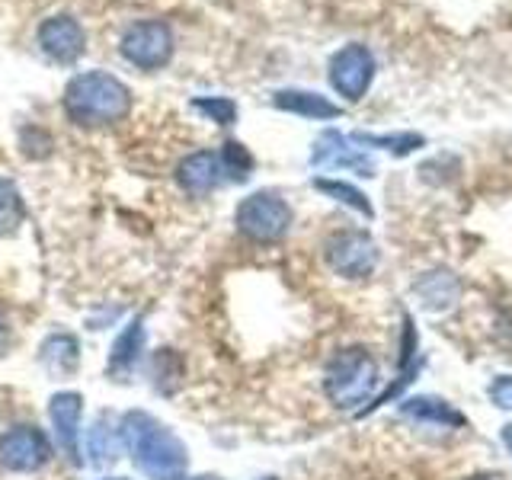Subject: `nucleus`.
<instances>
[{"label": "nucleus", "instance_id": "f257e3e1", "mask_svg": "<svg viewBox=\"0 0 512 480\" xmlns=\"http://www.w3.org/2000/svg\"><path fill=\"white\" fill-rule=\"evenodd\" d=\"M119 432H122V448L132 461L138 464V471L148 480H180L189 452L183 439L176 436L170 426H164L157 416L144 410H128L119 416Z\"/></svg>", "mask_w": 512, "mask_h": 480}, {"label": "nucleus", "instance_id": "f03ea898", "mask_svg": "<svg viewBox=\"0 0 512 480\" xmlns=\"http://www.w3.org/2000/svg\"><path fill=\"white\" fill-rule=\"evenodd\" d=\"M64 112L80 128L116 125L132 109V90L109 71H84L64 87Z\"/></svg>", "mask_w": 512, "mask_h": 480}, {"label": "nucleus", "instance_id": "7ed1b4c3", "mask_svg": "<svg viewBox=\"0 0 512 480\" xmlns=\"http://www.w3.org/2000/svg\"><path fill=\"white\" fill-rule=\"evenodd\" d=\"M378 362L365 346H346L327 362L324 372V394L333 407L356 410L365 404L378 388Z\"/></svg>", "mask_w": 512, "mask_h": 480}, {"label": "nucleus", "instance_id": "20e7f679", "mask_svg": "<svg viewBox=\"0 0 512 480\" xmlns=\"http://www.w3.org/2000/svg\"><path fill=\"white\" fill-rule=\"evenodd\" d=\"M292 218V205L272 189H260L253 196L240 199L234 212L237 231L253 240V244H279L288 228H292Z\"/></svg>", "mask_w": 512, "mask_h": 480}, {"label": "nucleus", "instance_id": "39448f33", "mask_svg": "<svg viewBox=\"0 0 512 480\" xmlns=\"http://www.w3.org/2000/svg\"><path fill=\"white\" fill-rule=\"evenodd\" d=\"M119 55L138 71H160L173 58V29L164 20H138L122 32Z\"/></svg>", "mask_w": 512, "mask_h": 480}, {"label": "nucleus", "instance_id": "423d86ee", "mask_svg": "<svg viewBox=\"0 0 512 480\" xmlns=\"http://www.w3.org/2000/svg\"><path fill=\"white\" fill-rule=\"evenodd\" d=\"M327 266L343 279H368L378 269V244L365 231H340L324 244Z\"/></svg>", "mask_w": 512, "mask_h": 480}, {"label": "nucleus", "instance_id": "0eeeda50", "mask_svg": "<svg viewBox=\"0 0 512 480\" xmlns=\"http://www.w3.org/2000/svg\"><path fill=\"white\" fill-rule=\"evenodd\" d=\"M375 55H372V48L368 45H359V42H352V45H343L340 52H336L330 58V87L343 96V100L349 103H359L362 96L368 93V87H372V80H375Z\"/></svg>", "mask_w": 512, "mask_h": 480}, {"label": "nucleus", "instance_id": "6e6552de", "mask_svg": "<svg viewBox=\"0 0 512 480\" xmlns=\"http://www.w3.org/2000/svg\"><path fill=\"white\" fill-rule=\"evenodd\" d=\"M52 458V439L39 426H10L0 432V464L13 474H36Z\"/></svg>", "mask_w": 512, "mask_h": 480}, {"label": "nucleus", "instance_id": "1a4fd4ad", "mask_svg": "<svg viewBox=\"0 0 512 480\" xmlns=\"http://www.w3.org/2000/svg\"><path fill=\"white\" fill-rule=\"evenodd\" d=\"M36 39H39L42 52L55 64H74L80 55L87 52V32L68 13H58V16L42 20Z\"/></svg>", "mask_w": 512, "mask_h": 480}, {"label": "nucleus", "instance_id": "9d476101", "mask_svg": "<svg viewBox=\"0 0 512 480\" xmlns=\"http://www.w3.org/2000/svg\"><path fill=\"white\" fill-rule=\"evenodd\" d=\"M173 180L186 196L192 199H205L212 196L218 186H224V170H221V157L218 151H192L186 154L173 170Z\"/></svg>", "mask_w": 512, "mask_h": 480}, {"label": "nucleus", "instance_id": "9b49d317", "mask_svg": "<svg viewBox=\"0 0 512 480\" xmlns=\"http://www.w3.org/2000/svg\"><path fill=\"white\" fill-rule=\"evenodd\" d=\"M48 420L64 458L80 464V420H84V397L77 391H58L48 400Z\"/></svg>", "mask_w": 512, "mask_h": 480}, {"label": "nucleus", "instance_id": "f8f14e48", "mask_svg": "<svg viewBox=\"0 0 512 480\" xmlns=\"http://www.w3.org/2000/svg\"><path fill=\"white\" fill-rule=\"evenodd\" d=\"M311 164L324 170L346 167V170H356L359 176H375V160L365 151L352 148V141L343 132H336V128H327V132L314 141Z\"/></svg>", "mask_w": 512, "mask_h": 480}, {"label": "nucleus", "instance_id": "ddd939ff", "mask_svg": "<svg viewBox=\"0 0 512 480\" xmlns=\"http://www.w3.org/2000/svg\"><path fill=\"white\" fill-rule=\"evenodd\" d=\"M144 343H148V330H144V317H135L132 324H125V330L116 336V343L109 349L106 372L116 381L132 378L141 362H144Z\"/></svg>", "mask_w": 512, "mask_h": 480}, {"label": "nucleus", "instance_id": "4468645a", "mask_svg": "<svg viewBox=\"0 0 512 480\" xmlns=\"http://www.w3.org/2000/svg\"><path fill=\"white\" fill-rule=\"evenodd\" d=\"M39 362L52 378H68L80 368V343L77 336L68 330H55L48 333L42 346H39Z\"/></svg>", "mask_w": 512, "mask_h": 480}, {"label": "nucleus", "instance_id": "2eb2a0df", "mask_svg": "<svg viewBox=\"0 0 512 480\" xmlns=\"http://www.w3.org/2000/svg\"><path fill=\"white\" fill-rule=\"evenodd\" d=\"M87 452H90V461L100 464V468H106V464L119 458L122 432H119V416L112 410H103L93 420V426L87 429Z\"/></svg>", "mask_w": 512, "mask_h": 480}, {"label": "nucleus", "instance_id": "dca6fc26", "mask_svg": "<svg viewBox=\"0 0 512 480\" xmlns=\"http://www.w3.org/2000/svg\"><path fill=\"white\" fill-rule=\"evenodd\" d=\"M272 106L282 112H292V116H304V119H340L343 116L340 106L314 90H276L272 93Z\"/></svg>", "mask_w": 512, "mask_h": 480}, {"label": "nucleus", "instance_id": "f3484780", "mask_svg": "<svg viewBox=\"0 0 512 480\" xmlns=\"http://www.w3.org/2000/svg\"><path fill=\"white\" fill-rule=\"evenodd\" d=\"M400 413L420 423H436V426H464V413H458L452 404H445L442 397H407L400 404Z\"/></svg>", "mask_w": 512, "mask_h": 480}, {"label": "nucleus", "instance_id": "a211bd4d", "mask_svg": "<svg viewBox=\"0 0 512 480\" xmlns=\"http://www.w3.org/2000/svg\"><path fill=\"white\" fill-rule=\"evenodd\" d=\"M26 221V205L20 189L7 176H0V237H13Z\"/></svg>", "mask_w": 512, "mask_h": 480}, {"label": "nucleus", "instance_id": "6ab92c4d", "mask_svg": "<svg viewBox=\"0 0 512 480\" xmlns=\"http://www.w3.org/2000/svg\"><path fill=\"white\" fill-rule=\"evenodd\" d=\"M314 189H317V192H324V196H330V199H336V202L349 205V208H356V212H359L362 218H375L372 202H368V196H365L362 189H356V186H349V183H343V180H324V176H317V180H314Z\"/></svg>", "mask_w": 512, "mask_h": 480}, {"label": "nucleus", "instance_id": "aec40b11", "mask_svg": "<svg viewBox=\"0 0 512 480\" xmlns=\"http://www.w3.org/2000/svg\"><path fill=\"white\" fill-rule=\"evenodd\" d=\"M218 157H221V170L228 183H244L253 170V154L240 141H224L218 148Z\"/></svg>", "mask_w": 512, "mask_h": 480}, {"label": "nucleus", "instance_id": "412c9836", "mask_svg": "<svg viewBox=\"0 0 512 480\" xmlns=\"http://www.w3.org/2000/svg\"><path fill=\"white\" fill-rule=\"evenodd\" d=\"M349 141H356V144H368V148H384V151H391L397 157H407L413 151H420L423 148V135H410V132H400V135H368V132H356Z\"/></svg>", "mask_w": 512, "mask_h": 480}, {"label": "nucleus", "instance_id": "4be33fe9", "mask_svg": "<svg viewBox=\"0 0 512 480\" xmlns=\"http://www.w3.org/2000/svg\"><path fill=\"white\" fill-rule=\"evenodd\" d=\"M192 109L202 112L215 125H234L237 122V103L231 96H192Z\"/></svg>", "mask_w": 512, "mask_h": 480}, {"label": "nucleus", "instance_id": "5701e85b", "mask_svg": "<svg viewBox=\"0 0 512 480\" xmlns=\"http://www.w3.org/2000/svg\"><path fill=\"white\" fill-rule=\"evenodd\" d=\"M490 400L500 410H512V375H500L490 384Z\"/></svg>", "mask_w": 512, "mask_h": 480}, {"label": "nucleus", "instance_id": "b1692460", "mask_svg": "<svg viewBox=\"0 0 512 480\" xmlns=\"http://www.w3.org/2000/svg\"><path fill=\"white\" fill-rule=\"evenodd\" d=\"M10 320L4 317V311H0V349H7V343H10Z\"/></svg>", "mask_w": 512, "mask_h": 480}, {"label": "nucleus", "instance_id": "393cba45", "mask_svg": "<svg viewBox=\"0 0 512 480\" xmlns=\"http://www.w3.org/2000/svg\"><path fill=\"white\" fill-rule=\"evenodd\" d=\"M503 445L509 448V455H512V423H509V426H503Z\"/></svg>", "mask_w": 512, "mask_h": 480}, {"label": "nucleus", "instance_id": "a878e982", "mask_svg": "<svg viewBox=\"0 0 512 480\" xmlns=\"http://www.w3.org/2000/svg\"><path fill=\"white\" fill-rule=\"evenodd\" d=\"M180 480H221V477H212V474H199V477H180Z\"/></svg>", "mask_w": 512, "mask_h": 480}, {"label": "nucleus", "instance_id": "bb28decb", "mask_svg": "<svg viewBox=\"0 0 512 480\" xmlns=\"http://www.w3.org/2000/svg\"><path fill=\"white\" fill-rule=\"evenodd\" d=\"M103 480H128V477H103Z\"/></svg>", "mask_w": 512, "mask_h": 480}, {"label": "nucleus", "instance_id": "cd10ccee", "mask_svg": "<svg viewBox=\"0 0 512 480\" xmlns=\"http://www.w3.org/2000/svg\"><path fill=\"white\" fill-rule=\"evenodd\" d=\"M263 480H276V477H263Z\"/></svg>", "mask_w": 512, "mask_h": 480}]
</instances>
